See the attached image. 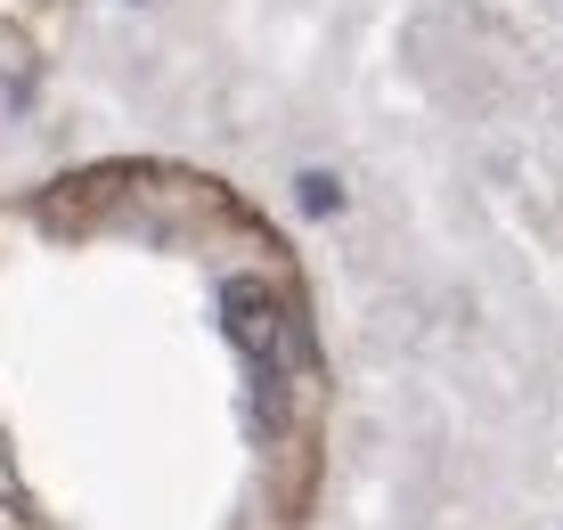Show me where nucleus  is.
I'll return each mask as SVG.
<instances>
[{
	"instance_id": "1",
	"label": "nucleus",
	"mask_w": 563,
	"mask_h": 530,
	"mask_svg": "<svg viewBox=\"0 0 563 530\" xmlns=\"http://www.w3.org/2000/svg\"><path fill=\"white\" fill-rule=\"evenodd\" d=\"M343 205H352V196H343V180H335V172H319V164H310V172H295V212H302V221H335Z\"/></svg>"
}]
</instances>
